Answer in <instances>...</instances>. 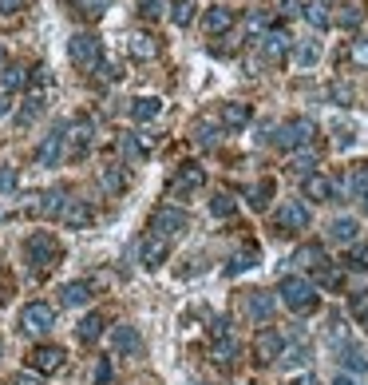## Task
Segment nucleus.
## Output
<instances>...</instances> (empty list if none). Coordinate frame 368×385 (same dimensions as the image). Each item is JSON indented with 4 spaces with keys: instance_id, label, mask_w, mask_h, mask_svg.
Segmentation results:
<instances>
[{
    "instance_id": "f257e3e1",
    "label": "nucleus",
    "mask_w": 368,
    "mask_h": 385,
    "mask_svg": "<svg viewBox=\"0 0 368 385\" xmlns=\"http://www.w3.org/2000/svg\"><path fill=\"white\" fill-rule=\"evenodd\" d=\"M278 294H281V302H285L289 310H297V314H313V310L321 306L317 282H309V278H301V274H289V278H281Z\"/></svg>"
},
{
    "instance_id": "5701e85b",
    "label": "nucleus",
    "mask_w": 368,
    "mask_h": 385,
    "mask_svg": "<svg viewBox=\"0 0 368 385\" xmlns=\"http://www.w3.org/2000/svg\"><path fill=\"white\" fill-rule=\"evenodd\" d=\"M246 306L258 322H269V318H273V294H269V290H249Z\"/></svg>"
},
{
    "instance_id": "cd10ccee",
    "label": "nucleus",
    "mask_w": 368,
    "mask_h": 385,
    "mask_svg": "<svg viewBox=\"0 0 368 385\" xmlns=\"http://www.w3.org/2000/svg\"><path fill=\"white\" fill-rule=\"evenodd\" d=\"M80 342L83 345H91V342H100V334H103V314H88V318H80Z\"/></svg>"
},
{
    "instance_id": "603ef678",
    "label": "nucleus",
    "mask_w": 368,
    "mask_h": 385,
    "mask_svg": "<svg viewBox=\"0 0 368 385\" xmlns=\"http://www.w3.org/2000/svg\"><path fill=\"white\" fill-rule=\"evenodd\" d=\"M246 28H249V32L266 28V12H249V16H246Z\"/></svg>"
},
{
    "instance_id": "20e7f679",
    "label": "nucleus",
    "mask_w": 368,
    "mask_h": 385,
    "mask_svg": "<svg viewBox=\"0 0 368 385\" xmlns=\"http://www.w3.org/2000/svg\"><path fill=\"white\" fill-rule=\"evenodd\" d=\"M68 56H71L76 68H100V60H103L100 36H95V32H76L68 40Z\"/></svg>"
},
{
    "instance_id": "a18cd8bd",
    "label": "nucleus",
    "mask_w": 368,
    "mask_h": 385,
    "mask_svg": "<svg viewBox=\"0 0 368 385\" xmlns=\"http://www.w3.org/2000/svg\"><path fill=\"white\" fill-rule=\"evenodd\" d=\"M88 143H91V123H88V120H80V123H76V147L83 151Z\"/></svg>"
},
{
    "instance_id": "49530a36",
    "label": "nucleus",
    "mask_w": 368,
    "mask_h": 385,
    "mask_svg": "<svg viewBox=\"0 0 368 385\" xmlns=\"http://www.w3.org/2000/svg\"><path fill=\"white\" fill-rule=\"evenodd\" d=\"M352 64H357V68H368V40L352 44Z\"/></svg>"
},
{
    "instance_id": "9b49d317",
    "label": "nucleus",
    "mask_w": 368,
    "mask_h": 385,
    "mask_svg": "<svg viewBox=\"0 0 368 385\" xmlns=\"http://www.w3.org/2000/svg\"><path fill=\"white\" fill-rule=\"evenodd\" d=\"M202 183H206V171H202L198 163H182L179 171H174V179H170V191L174 195H190V191H198Z\"/></svg>"
},
{
    "instance_id": "f704fd0d",
    "label": "nucleus",
    "mask_w": 368,
    "mask_h": 385,
    "mask_svg": "<svg viewBox=\"0 0 368 385\" xmlns=\"http://www.w3.org/2000/svg\"><path fill=\"white\" fill-rule=\"evenodd\" d=\"M238 350H242V345L234 342V334L214 342V357H218V362H234V357H238Z\"/></svg>"
},
{
    "instance_id": "79ce46f5",
    "label": "nucleus",
    "mask_w": 368,
    "mask_h": 385,
    "mask_svg": "<svg viewBox=\"0 0 368 385\" xmlns=\"http://www.w3.org/2000/svg\"><path fill=\"white\" fill-rule=\"evenodd\" d=\"M16 191V167H0V195Z\"/></svg>"
},
{
    "instance_id": "bf43d9fd",
    "label": "nucleus",
    "mask_w": 368,
    "mask_h": 385,
    "mask_svg": "<svg viewBox=\"0 0 368 385\" xmlns=\"http://www.w3.org/2000/svg\"><path fill=\"white\" fill-rule=\"evenodd\" d=\"M8 108H12V103H8V91H0V115H8Z\"/></svg>"
},
{
    "instance_id": "13d9d810",
    "label": "nucleus",
    "mask_w": 368,
    "mask_h": 385,
    "mask_svg": "<svg viewBox=\"0 0 368 385\" xmlns=\"http://www.w3.org/2000/svg\"><path fill=\"white\" fill-rule=\"evenodd\" d=\"M333 385H357V377H352V374H337V381H333Z\"/></svg>"
},
{
    "instance_id": "72a5a7b5",
    "label": "nucleus",
    "mask_w": 368,
    "mask_h": 385,
    "mask_svg": "<svg viewBox=\"0 0 368 385\" xmlns=\"http://www.w3.org/2000/svg\"><path fill=\"white\" fill-rule=\"evenodd\" d=\"M194 8H198V4H194V0H179V4H174V8H170V21L179 24V28H186V24L194 21Z\"/></svg>"
},
{
    "instance_id": "9d476101",
    "label": "nucleus",
    "mask_w": 368,
    "mask_h": 385,
    "mask_svg": "<svg viewBox=\"0 0 368 385\" xmlns=\"http://www.w3.org/2000/svg\"><path fill=\"white\" fill-rule=\"evenodd\" d=\"M111 350L119 357H139L143 354L139 330H135V326H115V330H111Z\"/></svg>"
},
{
    "instance_id": "3c124183",
    "label": "nucleus",
    "mask_w": 368,
    "mask_h": 385,
    "mask_svg": "<svg viewBox=\"0 0 368 385\" xmlns=\"http://www.w3.org/2000/svg\"><path fill=\"white\" fill-rule=\"evenodd\" d=\"M285 362H293V365H305V362H309V345H293Z\"/></svg>"
},
{
    "instance_id": "de8ad7c7",
    "label": "nucleus",
    "mask_w": 368,
    "mask_h": 385,
    "mask_svg": "<svg viewBox=\"0 0 368 385\" xmlns=\"http://www.w3.org/2000/svg\"><path fill=\"white\" fill-rule=\"evenodd\" d=\"M352 314L357 318L368 314V290H357V294H352Z\"/></svg>"
},
{
    "instance_id": "7ed1b4c3",
    "label": "nucleus",
    "mask_w": 368,
    "mask_h": 385,
    "mask_svg": "<svg viewBox=\"0 0 368 385\" xmlns=\"http://www.w3.org/2000/svg\"><path fill=\"white\" fill-rule=\"evenodd\" d=\"M147 231L170 243V239H179V234L190 231V219H186V211H179V207H155V211H150Z\"/></svg>"
},
{
    "instance_id": "5fc2aeb1",
    "label": "nucleus",
    "mask_w": 368,
    "mask_h": 385,
    "mask_svg": "<svg viewBox=\"0 0 368 385\" xmlns=\"http://www.w3.org/2000/svg\"><path fill=\"white\" fill-rule=\"evenodd\" d=\"M24 8V0H0V12L4 16H12V12H20Z\"/></svg>"
},
{
    "instance_id": "6e6552de",
    "label": "nucleus",
    "mask_w": 368,
    "mask_h": 385,
    "mask_svg": "<svg viewBox=\"0 0 368 385\" xmlns=\"http://www.w3.org/2000/svg\"><path fill=\"white\" fill-rule=\"evenodd\" d=\"M309 139H313V123H309L305 115H293V120H285L278 127V143L281 147H305Z\"/></svg>"
},
{
    "instance_id": "680f3d73",
    "label": "nucleus",
    "mask_w": 368,
    "mask_h": 385,
    "mask_svg": "<svg viewBox=\"0 0 368 385\" xmlns=\"http://www.w3.org/2000/svg\"><path fill=\"white\" fill-rule=\"evenodd\" d=\"M0 64H4V44H0Z\"/></svg>"
},
{
    "instance_id": "aec40b11",
    "label": "nucleus",
    "mask_w": 368,
    "mask_h": 385,
    "mask_svg": "<svg viewBox=\"0 0 368 385\" xmlns=\"http://www.w3.org/2000/svg\"><path fill=\"white\" fill-rule=\"evenodd\" d=\"M357 234H360V223H357V219H348V214H340V219H333V223H328V239H333V243H340V246L357 243Z\"/></svg>"
},
{
    "instance_id": "423d86ee",
    "label": "nucleus",
    "mask_w": 368,
    "mask_h": 385,
    "mask_svg": "<svg viewBox=\"0 0 368 385\" xmlns=\"http://www.w3.org/2000/svg\"><path fill=\"white\" fill-rule=\"evenodd\" d=\"M285 354V338H281V330H273V326H261L258 338H254V357L258 362H278V357Z\"/></svg>"
},
{
    "instance_id": "c03bdc74",
    "label": "nucleus",
    "mask_w": 368,
    "mask_h": 385,
    "mask_svg": "<svg viewBox=\"0 0 368 385\" xmlns=\"http://www.w3.org/2000/svg\"><path fill=\"white\" fill-rule=\"evenodd\" d=\"M123 71H119V64H111V60H100V80H107V84H115Z\"/></svg>"
},
{
    "instance_id": "6ab92c4d",
    "label": "nucleus",
    "mask_w": 368,
    "mask_h": 385,
    "mask_svg": "<svg viewBox=\"0 0 368 385\" xmlns=\"http://www.w3.org/2000/svg\"><path fill=\"white\" fill-rule=\"evenodd\" d=\"M249 120H254V108H249V103H222V127L242 132Z\"/></svg>"
},
{
    "instance_id": "c9c22d12",
    "label": "nucleus",
    "mask_w": 368,
    "mask_h": 385,
    "mask_svg": "<svg viewBox=\"0 0 368 385\" xmlns=\"http://www.w3.org/2000/svg\"><path fill=\"white\" fill-rule=\"evenodd\" d=\"M76 4H80V12L88 16V21H100L103 12L111 8V0H76Z\"/></svg>"
},
{
    "instance_id": "0eeeda50",
    "label": "nucleus",
    "mask_w": 368,
    "mask_h": 385,
    "mask_svg": "<svg viewBox=\"0 0 368 385\" xmlns=\"http://www.w3.org/2000/svg\"><path fill=\"white\" fill-rule=\"evenodd\" d=\"M64 362H68V354H64L60 345H36L28 354V369L32 374H60Z\"/></svg>"
},
{
    "instance_id": "412c9836",
    "label": "nucleus",
    "mask_w": 368,
    "mask_h": 385,
    "mask_svg": "<svg viewBox=\"0 0 368 385\" xmlns=\"http://www.w3.org/2000/svg\"><path fill=\"white\" fill-rule=\"evenodd\" d=\"M36 207H40L44 219H52V214H64V207H68V191H64V187H52V191L36 195Z\"/></svg>"
},
{
    "instance_id": "e433bc0d",
    "label": "nucleus",
    "mask_w": 368,
    "mask_h": 385,
    "mask_svg": "<svg viewBox=\"0 0 368 385\" xmlns=\"http://www.w3.org/2000/svg\"><path fill=\"white\" fill-rule=\"evenodd\" d=\"M321 286H328V290H337L340 282H345V270H340V266H321Z\"/></svg>"
},
{
    "instance_id": "2f4dec72",
    "label": "nucleus",
    "mask_w": 368,
    "mask_h": 385,
    "mask_svg": "<svg viewBox=\"0 0 368 385\" xmlns=\"http://www.w3.org/2000/svg\"><path fill=\"white\" fill-rule=\"evenodd\" d=\"M348 191L357 195V199L368 195V163H357V167L348 171Z\"/></svg>"
},
{
    "instance_id": "e2e57ef3",
    "label": "nucleus",
    "mask_w": 368,
    "mask_h": 385,
    "mask_svg": "<svg viewBox=\"0 0 368 385\" xmlns=\"http://www.w3.org/2000/svg\"><path fill=\"white\" fill-rule=\"evenodd\" d=\"M360 203H364V211H368V195H364V199H360Z\"/></svg>"
},
{
    "instance_id": "ddd939ff",
    "label": "nucleus",
    "mask_w": 368,
    "mask_h": 385,
    "mask_svg": "<svg viewBox=\"0 0 368 385\" xmlns=\"http://www.w3.org/2000/svg\"><path fill=\"white\" fill-rule=\"evenodd\" d=\"M333 191H337V183L325 179V175H317V171L301 179V195H305L309 203H328V199H333Z\"/></svg>"
},
{
    "instance_id": "ea45409f",
    "label": "nucleus",
    "mask_w": 368,
    "mask_h": 385,
    "mask_svg": "<svg viewBox=\"0 0 368 385\" xmlns=\"http://www.w3.org/2000/svg\"><path fill=\"white\" fill-rule=\"evenodd\" d=\"M337 24H340V28H357V24H360V8H357V4H348V8L337 16Z\"/></svg>"
},
{
    "instance_id": "1a4fd4ad",
    "label": "nucleus",
    "mask_w": 368,
    "mask_h": 385,
    "mask_svg": "<svg viewBox=\"0 0 368 385\" xmlns=\"http://www.w3.org/2000/svg\"><path fill=\"white\" fill-rule=\"evenodd\" d=\"M278 226H281V234H297V231H309V207L305 203H285V207H278Z\"/></svg>"
},
{
    "instance_id": "4be33fe9",
    "label": "nucleus",
    "mask_w": 368,
    "mask_h": 385,
    "mask_svg": "<svg viewBox=\"0 0 368 385\" xmlns=\"http://www.w3.org/2000/svg\"><path fill=\"white\" fill-rule=\"evenodd\" d=\"M162 112V100L159 96H139V100H131V120L135 123H147Z\"/></svg>"
},
{
    "instance_id": "a878e982",
    "label": "nucleus",
    "mask_w": 368,
    "mask_h": 385,
    "mask_svg": "<svg viewBox=\"0 0 368 385\" xmlns=\"http://www.w3.org/2000/svg\"><path fill=\"white\" fill-rule=\"evenodd\" d=\"M273 191H278V187H273V179H258L254 187H249V207H254V211H266L269 199H273Z\"/></svg>"
},
{
    "instance_id": "8fccbe9b",
    "label": "nucleus",
    "mask_w": 368,
    "mask_h": 385,
    "mask_svg": "<svg viewBox=\"0 0 368 385\" xmlns=\"http://www.w3.org/2000/svg\"><path fill=\"white\" fill-rule=\"evenodd\" d=\"M111 377H115V369H111V362H107V357H103V362L95 365V381H100V385H107Z\"/></svg>"
},
{
    "instance_id": "4468645a",
    "label": "nucleus",
    "mask_w": 368,
    "mask_h": 385,
    "mask_svg": "<svg viewBox=\"0 0 368 385\" xmlns=\"http://www.w3.org/2000/svg\"><path fill=\"white\" fill-rule=\"evenodd\" d=\"M64 155V127H52V135H44V143L36 147V163L40 167H56Z\"/></svg>"
},
{
    "instance_id": "c85d7f7f",
    "label": "nucleus",
    "mask_w": 368,
    "mask_h": 385,
    "mask_svg": "<svg viewBox=\"0 0 368 385\" xmlns=\"http://www.w3.org/2000/svg\"><path fill=\"white\" fill-rule=\"evenodd\" d=\"M91 298V282H68L60 290V302L64 306H83Z\"/></svg>"
},
{
    "instance_id": "58836bf2",
    "label": "nucleus",
    "mask_w": 368,
    "mask_h": 385,
    "mask_svg": "<svg viewBox=\"0 0 368 385\" xmlns=\"http://www.w3.org/2000/svg\"><path fill=\"white\" fill-rule=\"evenodd\" d=\"M100 179H103V187H107V191H123V187H127V179H123V175L115 171V167H107V171H103Z\"/></svg>"
},
{
    "instance_id": "2eb2a0df",
    "label": "nucleus",
    "mask_w": 368,
    "mask_h": 385,
    "mask_svg": "<svg viewBox=\"0 0 368 385\" xmlns=\"http://www.w3.org/2000/svg\"><path fill=\"white\" fill-rule=\"evenodd\" d=\"M202 28H206V36H222V32L234 28V8H226V4H214V8H206V16H202Z\"/></svg>"
},
{
    "instance_id": "37998d69",
    "label": "nucleus",
    "mask_w": 368,
    "mask_h": 385,
    "mask_svg": "<svg viewBox=\"0 0 368 385\" xmlns=\"http://www.w3.org/2000/svg\"><path fill=\"white\" fill-rule=\"evenodd\" d=\"M159 12H162V0H139V16L143 21H155Z\"/></svg>"
},
{
    "instance_id": "bb28decb",
    "label": "nucleus",
    "mask_w": 368,
    "mask_h": 385,
    "mask_svg": "<svg viewBox=\"0 0 368 385\" xmlns=\"http://www.w3.org/2000/svg\"><path fill=\"white\" fill-rule=\"evenodd\" d=\"M293 263L305 266V270H321V266H325V251H321L317 243H309V246H301V251L293 254Z\"/></svg>"
},
{
    "instance_id": "c756f323",
    "label": "nucleus",
    "mask_w": 368,
    "mask_h": 385,
    "mask_svg": "<svg viewBox=\"0 0 368 385\" xmlns=\"http://www.w3.org/2000/svg\"><path fill=\"white\" fill-rule=\"evenodd\" d=\"M20 88H28V71L16 68V64H8L4 76H0V91H20Z\"/></svg>"
},
{
    "instance_id": "f8f14e48",
    "label": "nucleus",
    "mask_w": 368,
    "mask_h": 385,
    "mask_svg": "<svg viewBox=\"0 0 368 385\" xmlns=\"http://www.w3.org/2000/svg\"><path fill=\"white\" fill-rule=\"evenodd\" d=\"M167 254H170V243L167 239H159V234H147L139 243V263L147 266V270H155V266L167 263Z\"/></svg>"
},
{
    "instance_id": "393cba45",
    "label": "nucleus",
    "mask_w": 368,
    "mask_h": 385,
    "mask_svg": "<svg viewBox=\"0 0 368 385\" xmlns=\"http://www.w3.org/2000/svg\"><path fill=\"white\" fill-rule=\"evenodd\" d=\"M340 365H345V374H357V377H368V357L360 354L357 345H345V354H340Z\"/></svg>"
},
{
    "instance_id": "09e8293b",
    "label": "nucleus",
    "mask_w": 368,
    "mask_h": 385,
    "mask_svg": "<svg viewBox=\"0 0 368 385\" xmlns=\"http://www.w3.org/2000/svg\"><path fill=\"white\" fill-rule=\"evenodd\" d=\"M313 163H317L313 155H301V159H293V171H297L301 179H305V175H313Z\"/></svg>"
},
{
    "instance_id": "052dcab7",
    "label": "nucleus",
    "mask_w": 368,
    "mask_h": 385,
    "mask_svg": "<svg viewBox=\"0 0 368 385\" xmlns=\"http://www.w3.org/2000/svg\"><path fill=\"white\" fill-rule=\"evenodd\" d=\"M293 385H321V381H317V377H313V374H305V377H297V381H293Z\"/></svg>"
},
{
    "instance_id": "6e6d98bb",
    "label": "nucleus",
    "mask_w": 368,
    "mask_h": 385,
    "mask_svg": "<svg viewBox=\"0 0 368 385\" xmlns=\"http://www.w3.org/2000/svg\"><path fill=\"white\" fill-rule=\"evenodd\" d=\"M281 12H285V16H297V12H305V8H301V0H281Z\"/></svg>"
},
{
    "instance_id": "7c9ffc66",
    "label": "nucleus",
    "mask_w": 368,
    "mask_h": 385,
    "mask_svg": "<svg viewBox=\"0 0 368 385\" xmlns=\"http://www.w3.org/2000/svg\"><path fill=\"white\" fill-rule=\"evenodd\" d=\"M249 266H258V246H246V251L234 254L230 266H226V274H242V270H249Z\"/></svg>"
},
{
    "instance_id": "4c0bfd02",
    "label": "nucleus",
    "mask_w": 368,
    "mask_h": 385,
    "mask_svg": "<svg viewBox=\"0 0 368 385\" xmlns=\"http://www.w3.org/2000/svg\"><path fill=\"white\" fill-rule=\"evenodd\" d=\"M317 60H321V48H317V44H301V48H297V64H301V68H313Z\"/></svg>"
},
{
    "instance_id": "4d7b16f0",
    "label": "nucleus",
    "mask_w": 368,
    "mask_h": 385,
    "mask_svg": "<svg viewBox=\"0 0 368 385\" xmlns=\"http://www.w3.org/2000/svg\"><path fill=\"white\" fill-rule=\"evenodd\" d=\"M12 385H44V381L36 374H16V377H12Z\"/></svg>"
},
{
    "instance_id": "39448f33",
    "label": "nucleus",
    "mask_w": 368,
    "mask_h": 385,
    "mask_svg": "<svg viewBox=\"0 0 368 385\" xmlns=\"http://www.w3.org/2000/svg\"><path fill=\"white\" fill-rule=\"evenodd\" d=\"M52 326H56V306L48 302H28L20 310V330H28V334H48Z\"/></svg>"
},
{
    "instance_id": "dca6fc26",
    "label": "nucleus",
    "mask_w": 368,
    "mask_h": 385,
    "mask_svg": "<svg viewBox=\"0 0 368 385\" xmlns=\"http://www.w3.org/2000/svg\"><path fill=\"white\" fill-rule=\"evenodd\" d=\"M64 226H71V231H83V226H91V219H95V211H91L83 199H68V207H64Z\"/></svg>"
},
{
    "instance_id": "f3484780",
    "label": "nucleus",
    "mask_w": 368,
    "mask_h": 385,
    "mask_svg": "<svg viewBox=\"0 0 368 385\" xmlns=\"http://www.w3.org/2000/svg\"><path fill=\"white\" fill-rule=\"evenodd\" d=\"M261 48H266V60L281 64L285 60V52H289V32L285 28H269L266 36H261Z\"/></svg>"
},
{
    "instance_id": "864d4df0",
    "label": "nucleus",
    "mask_w": 368,
    "mask_h": 385,
    "mask_svg": "<svg viewBox=\"0 0 368 385\" xmlns=\"http://www.w3.org/2000/svg\"><path fill=\"white\" fill-rule=\"evenodd\" d=\"M218 139V135H214V127H206V123H198V143L202 147H210V143Z\"/></svg>"
},
{
    "instance_id": "a19ab883",
    "label": "nucleus",
    "mask_w": 368,
    "mask_h": 385,
    "mask_svg": "<svg viewBox=\"0 0 368 385\" xmlns=\"http://www.w3.org/2000/svg\"><path fill=\"white\" fill-rule=\"evenodd\" d=\"M348 266H352V270H368V246H352V254H348Z\"/></svg>"
},
{
    "instance_id": "0e129e2a",
    "label": "nucleus",
    "mask_w": 368,
    "mask_h": 385,
    "mask_svg": "<svg viewBox=\"0 0 368 385\" xmlns=\"http://www.w3.org/2000/svg\"><path fill=\"white\" fill-rule=\"evenodd\" d=\"M360 322H364V330H368V314H364V318H360Z\"/></svg>"
},
{
    "instance_id": "b1692460",
    "label": "nucleus",
    "mask_w": 368,
    "mask_h": 385,
    "mask_svg": "<svg viewBox=\"0 0 368 385\" xmlns=\"http://www.w3.org/2000/svg\"><path fill=\"white\" fill-rule=\"evenodd\" d=\"M127 48H131V56H135V60H150V56L159 52V40H155V36H147V32H135Z\"/></svg>"
},
{
    "instance_id": "f03ea898",
    "label": "nucleus",
    "mask_w": 368,
    "mask_h": 385,
    "mask_svg": "<svg viewBox=\"0 0 368 385\" xmlns=\"http://www.w3.org/2000/svg\"><path fill=\"white\" fill-rule=\"evenodd\" d=\"M24 258H28L32 270H52V266L64 258V246L56 243V234L36 231V234H28V243H24Z\"/></svg>"
},
{
    "instance_id": "473e14b6",
    "label": "nucleus",
    "mask_w": 368,
    "mask_h": 385,
    "mask_svg": "<svg viewBox=\"0 0 368 385\" xmlns=\"http://www.w3.org/2000/svg\"><path fill=\"white\" fill-rule=\"evenodd\" d=\"M238 211V203H234V195H214V199H210V214H218V219H230V214Z\"/></svg>"
},
{
    "instance_id": "a211bd4d",
    "label": "nucleus",
    "mask_w": 368,
    "mask_h": 385,
    "mask_svg": "<svg viewBox=\"0 0 368 385\" xmlns=\"http://www.w3.org/2000/svg\"><path fill=\"white\" fill-rule=\"evenodd\" d=\"M333 8H337V0H305V21L313 28H328L333 24Z\"/></svg>"
}]
</instances>
